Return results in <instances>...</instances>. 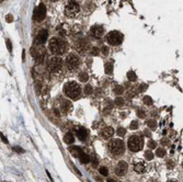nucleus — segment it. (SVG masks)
Segmentation results:
<instances>
[{"mask_svg": "<svg viewBox=\"0 0 183 182\" xmlns=\"http://www.w3.org/2000/svg\"><path fill=\"white\" fill-rule=\"evenodd\" d=\"M79 159H80V161H81L82 164H88L89 161H90V158H89V156H88V155H86L84 153H82V154L80 155Z\"/></svg>", "mask_w": 183, "mask_h": 182, "instance_id": "aec40b11", "label": "nucleus"}, {"mask_svg": "<svg viewBox=\"0 0 183 182\" xmlns=\"http://www.w3.org/2000/svg\"><path fill=\"white\" fill-rule=\"evenodd\" d=\"M114 102H115L116 105H123L124 104V99H122V98H116Z\"/></svg>", "mask_w": 183, "mask_h": 182, "instance_id": "473e14b6", "label": "nucleus"}, {"mask_svg": "<svg viewBox=\"0 0 183 182\" xmlns=\"http://www.w3.org/2000/svg\"><path fill=\"white\" fill-rule=\"evenodd\" d=\"M147 124H148V126H149L150 130H155L156 126H157V123H156L155 120H149Z\"/></svg>", "mask_w": 183, "mask_h": 182, "instance_id": "cd10ccee", "label": "nucleus"}, {"mask_svg": "<svg viewBox=\"0 0 183 182\" xmlns=\"http://www.w3.org/2000/svg\"><path fill=\"white\" fill-rule=\"evenodd\" d=\"M6 43H7V46H8V50H10V52H11V50H12V45L10 44V41H9V40H7Z\"/></svg>", "mask_w": 183, "mask_h": 182, "instance_id": "58836bf2", "label": "nucleus"}, {"mask_svg": "<svg viewBox=\"0 0 183 182\" xmlns=\"http://www.w3.org/2000/svg\"><path fill=\"white\" fill-rule=\"evenodd\" d=\"M100 173L102 175V176H107L109 175V170H107V168H105V167H101L100 168Z\"/></svg>", "mask_w": 183, "mask_h": 182, "instance_id": "7c9ffc66", "label": "nucleus"}, {"mask_svg": "<svg viewBox=\"0 0 183 182\" xmlns=\"http://www.w3.org/2000/svg\"><path fill=\"white\" fill-rule=\"evenodd\" d=\"M145 158L147 160H151L154 158V154H152V151H150V150H147V151H145Z\"/></svg>", "mask_w": 183, "mask_h": 182, "instance_id": "a878e982", "label": "nucleus"}, {"mask_svg": "<svg viewBox=\"0 0 183 182\" xmlns=\"http://www.w3.org/2000/svg\"><path fill=\"white\" fill-rule=\"evenodd\" d=\"M148 146H149V148L154 149V148H156L157 144H156V142H154V140H149V143H148Z\"/></svg>", "mask_w": 183, "mask_h": 182, "instance_id": "f704fd0d", "label": "nucleus"}, {"mask_svg": "<svg viewBox=\"0 0 183 182\" xmlns=\"http://www.w3.org/2000/svg\"><path fill=\"white\" fill-rule=\"evenodd\" d=\"M127 79L129 81H135L137 79V76L134 72H127Z\"/></svg>", "mask_w": 183, "mask_h": 182, "instance_id": "4be33fe9", "label": "nucleus"}, {"mask_svg": "<svg viewBox=\"0 0 183 182\" xmlns=\"http://www.w3.org/2000/svg\"><path fill=\"white\" fill-rule=\"evenodd\" d=\"M76 135L78 136L79 139L84 140V139L87 138V131H86V128L81 126L77 127V128H76Z\"/></svg>", "mask_w": 183, "mask_h": 182, "instance_id": "2eb2a0df", "label": "nucleus"}, {"mask_svg": "<svg viewBox=\"0 0 183 182\" xmlns=\"http://www.w3.org/2000/svg\"><path fill=\"white\" fill-rule=\"evenodd\" d=\"M61 109L64 113H68L72 109V104L69 100H63L61 102Z\"/></svg>", "mask_w": 183, "mask_h": 182, "instance_id": "ddd939ff", "label": "nucleus"}, {"mask_svg": "<svg viewBox=\"0 0 183 182\" xmlns=\"http://www.w3.org/2000/svg\"><path fill=\"white\" fill-rule=\"evenodd\" d=\"M144 146V137L142 134H136L131 136L128 139V148L131 151H139Z\"/></svg>", "mask_w": 183, "mask_h": 182, "instance_id": "7ed1b4c3", "label": "nucleus"}, {"mask_svg": "<svg viewBox=\"0 0 183 182\" xmlns=\"http://www.w3.org/2000/svg\"><path fill=\"white\" fill-rule=\"evenodd\" d=\"M88 74H86V72H80V75H79V80L81 81V82H86V81H88Z\"/></svg>", "mask_w": 183, "mask_h": 182, "instance_id": "5701e85b", "label": "nucleus"}, {"mask_svg": "<svg viewBox=\"0 0 183 182\" xmlns=\"http://www.w3.org/2000/svg\"><path fill=\"white\" fill-rule=\"evenodd\" d=\"M90 33L95 37H101L103 35V33H104V29H103L102 25L95 24V25H93L92 28L90 29Z\"/></svg>", "mask_w": 183, "mask_h": 182, "instance_id": "f8f14e48", "label": "nucleus"}, {"mask_svg": "<svg viewBox=\"0 0 183 182\" xmlns=\"http://www.w3.org/2000/svg\"><path fill=\"white\" fill-rule=\"evenodd\" d=\"M105 72L107 75H112V72H113V66H112L111 63H106L105 64Z\"/></svg>", "mask_w": 183, "mask_h": 182, "instance_id": "b1692460", "label": "nucleus"}, {"mask_svg": "<svg viewBox=\"0 0 183 182\" xmlns=\"http://www.w3.org/2000/svg\"><path fill=\"white\" fill-rule=\"evenodd\" d=\"M93 92V88L90 86V85H87L86 87H84V93L86 94H91Z\"/></svg>", "mask_w": 183, "mask_h": 182, "instance_id": "bb28decb", "label": "nucleus"}, {"mask_svg": "<svg viewBox=\"0 0 183 182\" xmlns=\"http://www.w3.org/2000/svg\"><path fill=\"white\" fill-rule=\"evenodd\" d=\"M13 150H14V151H18V153H23V149L20 148V147H13Z\"/></svg>", "mask_w": 183, "mask_h": 182, "instance_id": "a19ab883", "label": "nucleus"}, {"mask_svg": "<svg viewBox=\"0 0 183 182\" xmlns=\"http://www.w3.org/2000/svg\"><path fill=\"white\" fill-rule=\"evenodd\" d=\"M47 36H48V32H47V30L42 29L39 33H37L36 37H35V44H37V45L44 44L45 42H46V40H47Z\"/></svg>", "mask_w": 183, "mask_h": 182, "instance_id": "9b49d317", "label": "nucleus"}, {"mask_svg": "<svg viewBox=\"0 0 183 182\" xmlns=\"http://www.w3.org/2000/svg\"><path fill=\"white\" fill-rule=\"evenodd\" d=\"M161 144H162V145H168V144H169V140H168L167 138H163V139L161 140Z\"/></svg>", "mask_w": 183, "mask_h": 182, "instance_id": "79ce46f5", "label": "nucleus"}, {"mask_svg": "<svg viewBox=\"0 0 183 182\" xmlns=\"http://www.w3.org/2000/svg\"><path fill=\"white\" fill-rule=\"evenodd\" d=\"M90 54L92 56L98 55V54H99V48H98V47H92L91 50H90Z\"/></svg>", "mask_w": 183, "mask_h": 182, "instance_id": "2f4dec72", "label": "nucleus"}, {"mask_svg": "<svg viewBox=\"0 0 183 182\" xmlns=\"http://www.w3.org/2000/svg\"><path fill=\"white\" fill-rule=\"evenodd\" d=\"M144 103L147 105H151L152 104V99H151L150 97H148V95H146L144 98Z\"/></svg>", "mask_w": 183, "mask_h": 182, "instance_id": "c756f323", "label": "nucleus"}, {"mask_svg": "<svg viewBox=\"0 0 183 182\" xmlns=\"http://www.w3.org/2000/svg\"><path fill=\"white\" fill-rule=\"evenodd\" d=\"M98 162H99V161H98V159H97V157H93V159H92V165H93V167H97V165H98Z\"/></svg>", "mask_w": 183, "mask_h": 182, "instance_id": "4c0bfd02", "label": "nucleus"}, {"mask_svg": "<svg viewBox=\"0 0 183 182\" xmlns=\"http://www.w3.org/2000/svg\"><path fill=\"white\" fill-rule=\"evenodd\" d=\"M107 182H115L113 179H107Z\"/></svg>", "mask_w": 183, "mask_h": 182, "instance_id": "a18cd8bd", "label": "nucleus"}, {"mask_svg": "<svg viewBox=\"0 0 183 182\" xmlns=\"http://www.w3.org/2000/svg\"><path fill=\"white\" fill-rule=\"evenodd\" d=\"M6 21L7 22H12L13 21V17H12L11 14H7V17H6Z\"/></svg>", "mask_w": 183, "mask_h": 182, "instance_id": "e433bc0d", "label": "nucleus"}, {"mask_svg": "<svg viewBox=\"0 0 183 182\" xmlns=\"http://www.w3.org/2000/svg\"><path fill=\"white\" fill-rule=\"evenodd\" d=\"M79 64H80V59H79V57H78L76 54L70 53L69 55L67 56L66 66L69 70H75V69H77L78 66H79Z\"/></svg>", "mask_w": 183, "mask_h": 182, "instance_id": "6e6552de", "label": "nucleus"}, {"mask_svg": "<svg viewBox=\"0 0 183 182\" xmlns=\"http://www.w3.org/2000/svg\"><path fill=\"white\" fill-rule=\"evenodd\" d=\"M88 48V43L84 41V40H80L77 43V50L79 52H83Z\"/></svg>", "mask_w": 183, "mask_h": 182, "instance_id": "f3484780", "label": "nucleus"}, {"mask_svg": "<svg viewBox=\"0 0 183 182\" xmlns=\"http://www.w3.org/2000/svg\"><path fill=\"white\" fill-rule=\"evenodd\" d=\"M64 92L70 99H77L81 93V88L77 82L69 81L64 86Z\"/></svg>", "mask_w": 183, "mask_h": 182, "instance_id": "f03ea898", "label": "nucleus"}, {"mask_svg": "<svg viewBox=\"0 0 183 182\" xmlns=\"http://www.w3.org/2000/svg\"><path fill=\"white\" fill-rule=\"evenodd\" d=\"M73 140H75V138H73L72 133H67L66 135H65V137H64V142L66 144H72Z\"/></svg>", "mask_w": 183, "mask_h": 182, "instance_id": "a211bd4d", "label": "nucleus"}, {"mask_svg": "<svg viewBox=\"0 0 183 182\" xmlns=\"http://www.w3.org/2000/svg\"><path fill=\"white\" fill-rule=\"evenodd\" d=\"M134 170L136 171L137 173H144L146 171V165L144 162H137L134 166Z\"/></svg>", "mask_w": 183, "mask_h": 182, "instance_id": "dca6fc26", "label": "nucleus"}, {"mask_svg": "<svg viewBox=\"0 0 183 182\" xmlns=\"http://www.w3.org/2000/svg\"><path fill=\"white\" fill-rule=\"evenodd\" d=\"M48 48L54 55H63L68 50V43L61 37H52L48 43Z\"/></svg>", "mask_w": 183, "mask_h": 182, "instance_id": "f257e3e1", "label": "nucleus"}, {"mask_svg": "<svg viewBox=\"0 0 183 182\" xmlns=\"http://www.w3.org/2000/svg\"><path fill=\"white\" fill-rule=\"evenodd\" d=\"M1 139H2V140H3V142H5L6 144H8V140H7V138L5 137V135H2V134H1Z\"/></svg>", "mask_w": 183, "mask_h": 182, "instance_id": "c03bdc74", "label": "nucleus"}, {"mask_svg": "<svg viewBox=\"0 0 183 182\" xmlns=\"http://www.w3.org/2000/svg\"><path fill=\"white\" fill-rule=\"evenodd\" d=\"M105 40L110 45L116 46V45H120L123 42V34L120 33L118 31H111L105 36Z\"/></svg>", "mask_w": 183, "mask_h": 182, "instance_id": "0eeeda50", "label": "nucleus"}, {"mask_svg": "<svg viewBox=\"0 0 183 182\" xmlns=\"http://www.w3.org/2000/svg\"><path fill=\"white\" fill-rule=\"evenodd\" d=\"M146 88H147V86H146V85H142V86H140V88H139V90H140V91H144Z\"/></svg>", "mask_w": 183, "mask_h": 182, "instance_id": "37998d69", "label": "nucleus"}, {"mask_svg": "<svg viewBox=\"0 0 183 182\" xmlns=\"http://www.w3.org/2000/svg\"><path fill=\"white\" fill-rule=\"evenodd\" d=\"M52 1H57V0H52Z\"/></svg>", "mask_w": 183, "mask_h": 182, "instance_id": "de8ad7c7", "label": "nucleus"}, {"mask_svg": "<svg viewBox=\"0 0 183 182\" xmlns=\"http://www.w3.org/2000/svg\"><path fill=\"white\" fill-rule=\"evenodd\" d=\"M113 91H114V93L115 94H122L124 92V88H123V86H115L114 89H113Z\"/></svg>", "mask_w": 183, "mask_h": 182, "instance_id": "412c9836", "label": "nucleus"}, {"mask_svg": "<svg viewBox=\"0 0 183 182\" xmlns=\"http://www.w3.org/2000/svg\"><path fill=\"white\" fill-rule=\"evenodd\" d=\"M80 11V6L78 5L76 1H69L65 6V16L68 18H75Z\"/></svg>", "mask_w": 183, "mask_h": 182, "instance_id": "39448f33", "label": "nucleus"}, {"mask_svg": "<svg viewBox=\"0 0 183 182\" xmlns=\"http://www.w3.org/2000/svg\"><path fill=\"white\" fill-rule=\"evenodd\" d=\"M156 155H157L158 157H165V156H166V150H165V149H162V148H158L157 149Z\"/></svg>", "mask_w": 183, "mask_h": 182, "instance_id": "393cba45", "label": "nucleus"}, {"mask_svg": "<svg viewBox=\"0 0 183 182\" xmlns=\"http://www.w3.org/2000/svg\"><path fill=\"white\" fill-rule=\"evenodd\" d=\"M117 134H118L120 136H125L126 130H125L124 127H118V128H117Z\"/></svg>", "mask_w": 183, "mask_h": 182, "instance_id": "c85d7f7f", "label": "nucleus"}, {"mask_svg": "<svg viewBox=\"0 0 183 182\" xmlns=\"http://www.w3.org/2000/svg\"><path fill=\"white\" fill-rule=\"evenodd\" d=\"M70 151H71L72 156H75V157H80V155L83 153L79 147H72V148H70Z\"/></svg>", "mask_w": 183, "mask_h": 182, "instance_id": "6ab92c4d", "label": "nucleus"}, {"mask_svg": "<svg viewBox=\"0 0 183 182\" xmlns=\"http://www.w3.org/2000/svg\"><path fill=\"white\" fill-rule=\"evenodd\" d=\"M109 150L113 156H121L125 150V146L121 139H113L109 144Z\"/></svg>", "mask_w": 183, "mask_h": 182, "instance_id": "20e7f679", "label": "nucleus"}, {"mask_svg": "<svg viewBox=\"0 0 183 182\" xmlns=\"http://www.w3.org/2000/svg\"><path fill=\"white\" fill-rule=\"evenodd\" d=\"M127 170H128L127 162H125V161H120V162L117 164L116 168H115V173H116L117 176L123 177L127 173Z\"/></svg>", "mask_w": 183, "mask_h": 182, "instance_id": "9d476101", "label": "nucleus"}, {"mask_svg": "<svg viewBox=\"0 0 183 182\" xmlns=\"http://www.w3.org/2000/svg\"><path fill=\"white\" fill-rule=\"evenodd\" d=\"M114 134V130L112 128L111 126H106L104 127L103 130H102V132H101V135H102V137L107 139V138H110Z\"/></svg>", "mask_w": 183, "mask_h": 182, "instance_id": "4468645a", "label": "nucleus"}, {"mask_svg": "<svg viewBox=\"0 0 183 182\" xmlns=\"http://www.w3.org/2000/svg\"><path fill=\"white\" fill-rule=\"evenodd\" d=\"M63 65H64V61L61 57L58 56H54L52 57L47 64V68L50 72H58L63 68Z\"/></svg>", "mask_w": 183, "mask_h": 182, "instance_id": "423d86ee", "label": "nucleus"}, {"mask_svg": "<svg viewBox=\"0 0 183 182\" xmlns=\"http://www.w3.org/2000/svg\"><path fill=\"white\" fill-rule=\"evenodd\" d=\"M46 17V7L45 5H39V7L37 9H35L34 12V19L37 20V21H42L44 20V18Z\"/></svg>", "mask_w": 183, "mask_h": 182, "instance_id": "1a4fd4ad", "label": "nucleus"}, {"mask_svg": "<svg viewBox=\"0 0 183 182\" xmlns=\"http://www.w3.org/2000/svg\"><path fill=\"white\" fill-rule=\"evenodd\" d=\"M131 130H137V128H138V123H137V122L136 121H134V122H132V123H131Z\"/></svg>", "mask_w": 183, "mask_h": 182, "instance_id": "72a5a7b5", "label": "nucleus"}, {"mask_svg": "<svg viewBox=\"0 0 183 182\" xmlns=\"http://www.w3.org/2000/svg\"><path fill=\"white\" fill-rule=\"evenodd\" d=\"M102 53H103L104 55H106V54L109 53V50H107V47H106V46H103V47H102Z\"/></svg>", "mask_w": 183, "mask_h": 182, "instance_id": "ea45409f", "label": "nucleus"}, {"mask_svg": "<svg viewBox=\"0 0 183 182\" xmlns=\"http://www.w3.org/2000/svg\"><path fill=\"white\" fill-rule=\"evenodd\" d=\"M137 115H138L139 117H145V112L142 111L140 109H138V110H137Z\"/></svg>", "mask_w": 183, "mask_h": 182, "instance_id": "c9c22d12", "label": "nucleus"}, {"mask_svg": "<svg viewBox=\"0 0 183 182\" xmlns=\"http://www.w3.org/2000/svg\"><path fill=\"white\" fill-rule=\"evenodd\" d=\"M168 182H178V181H176V180H169Z\"/></svg>", "mask_w": 183, "mask_h": 182, "instance_id": "49530a36", "label": "nucleus"}]
</instances>
